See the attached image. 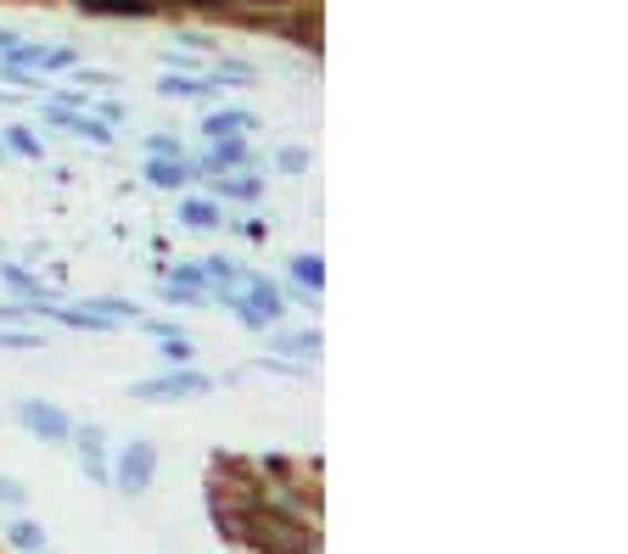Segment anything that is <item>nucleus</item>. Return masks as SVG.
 I'll list each match as a JSON object with an SVG mask.
<instances>
[{"label": "nucleus", "mask_w": 628, "mask_h": 554, "mask_svg": "<svg viewBox=\"0 0 628 554\" xmlns=\"http://www.w3.org/2000/svg\"><path fill=\"white\" fill-rule=\"evenodd\" d=\"M152 471H157V448H152V442H130L124 459H119V488L135 499V493L152 488Z\"/></svg>", "instance_id": "1"}, {"label": "nucleus", "mask_w": 628, "mask_h": 554, "mask_svg": "<svg viewBox=\"0 0 628 554\" xmlns=\"http://www.w3.org/2000/svg\"><path fill=\"white\" fill-rule=\"evenodd\" d=\"M18 420H23L29 431H40V437H51V442H62V437L73 431V420H68L62 409H51V404H40V398H29V404H18Z\"/></svg>", "instance_id": "2"}, {"label": "nucleus", "mask_w": 628, "mask_h": 554, "mask_svg": "<svg viewBox=\"0 0 628 554\" xmlns=\"http://www.w3.org/2000/svg\"><path fill=\"white\" fill-rule=\"evenodd\" d=\"M197 393H208V376H157L135 387V398H197Z\"/></svg>", "instance_id": "3"}, {"label": "nucleus", "mask_w": 628, "mask_h": 554, "mask_svg": "<svg viewBox=\"0 0 628 554\" xmlns=\"http://www.w3.org/2000/svg\"><path fill=\"white\" fill-rule=\"evenodd\" d=\"M146 179H152V185H186L192 168L179 163V157H152V163H146Z\"/></svg>", "instance_id": "4"}, {"label": "nucleus", "mask_w": 628, "mask_h": 554, "mask_svg": "<svg viewBox=\"0 0 628 554\" xmlns=\"http://www.w3.org/2000/svg\"><path fill=\"white\" fill-rule=\"evenodd\" d=\"M102 431L96 426H84V442H79V459H84V471L96 477V482H107V459H102V442H96Z\"/></svg>", "instance_id": "5"}, {"label": "nucleus", "mask_w": 628, "mask_h": 554, "mask_svg": "<svg viewBox=\"0 0 628 554\" xmlns=\"http://www.w3.org/2000/svg\"><path fill=\"white\" fill-rule=\"evenodd\" d=\"M292 274H298V286L320 292V281H326V263H320L315 252H298V258H292Z\"/></svg>", "instance_id": "6"}, {"label": "nucleus", "mask_w": 628, "mask_h": 554, "mask_svg": "<svg viewBox=\"0 0 628 554\" xmlns=\"http://www.w3.org/2000/svg\"><path fill=\"white\" fill-rule=\"evenodd\" d=\"M236 129H253V113H214L208 118V140H230Z\"/></svg>", "instance_id": "7"}, {"label": "nucleus", "mask_w": 628, "mask_h": 554, "mask_svg": "<svg viewBox=\"0 0 628 554\" xmlns=\"http://www.w3.org/2000/svg\"><path fill=\"white\" fill-rule=\"evenodd\" d=\"M84 7L90 12H107V18H146L152 12L146 0H84Z\"/></svg>", "instance_id": "8"}, {"label": "nucleus", "mask_w": 628, "mask_h": 554, "mask_svg": "<svg viewBox=\"0 0 628 554\" xmlns=\"http://www.w3.org/2000/svg\"><path fill=\"white\" fill-rule=\"evenodd\" d=\"M7 537H12V543H18L23 554H40V548H45V526H40V521H18V526H12Z\"/></svg>", "instance_id": "9"}, {"label": "nucleus", "mask_w": 628, "mask_h": 554, "mask_svg": "<svg viewBox=\"0 0 628 554\" xmlns=\"http://www.w3.org/2000/svg\"><path fill=\"white\" fill-rule=\"evenodd\" d=\"M214 191H219V197H236V202H253V197H258V179H247V174H236V179H219V185H214Z\"/></svg>", "instance_id": "10"}, {"label": "nucleus", "mask_w": 628, "mask_h": 554, "mask_svg": "<svg viewBox=\"0 0 628 554\" xmlns=\"http://www.w3.org/2000/svg\"><path fill=\"white\" fill-rule=\"evenodd\" d=\"M179 219H186L192 230H214L219 224V208L214 202H186V213H179Z\"/></svg>", "instance_id": "11"}, {"label": "nucleus", "mask_w": 628, "mask_h": 554, "mask_svg": "<svg viewBox=\"0 0 628 554\" xmlns=\"http://www.w3.org/2000/svg\"><path fill=\"white\" fill-rule=\"evenodd\" d=\"M208 84H197V79H179V73H163V96H203Z\"/></svg>", "instance_id": "12"}, {"label": "nucleus", "mask_w": 628, "mask_h": 554, "mask_svg": "<svg viewBox=\"0 0 628 554\" xmlns=\"http://www.w3.org/2000/svg\"><path fill=\"white\" fill-rule=\"evenodd\" d=\"M241 157H247V151H241V146H236V140H219V146H214V151H208V168H236V163H241Z\"/></svg>", "instance_id": "13"}, {"label": "nucleus", "mask_w": 628, "mask_h": 554, "mask_svg": "<svg viewBox=\"0 0 628 554\" xmlns=\"http://www.w3.org/2000/svg\"><path fill=\"white\" fill-rule=\"evenodd\" d=\"M68 124H73L79 135H90L96 146H107V140H113V135H107V124H96V118H68Z\"/></svg>", "instance_id": "14"}, {"label": "nucleus", "mask_w": 628, "mask_h": 554, "mask_svg": "<svg viewBox=\"0 0 628 554\" xmlns=\"http://www.w3.org/2000/svg\"><path fill=\"white\" fill-rule=\"evenodd\" d=\"M281 347H287V353H315L320 336H315V331H303V336H281Z\"/></svg>", "instance_id": "15"}, {"label": "nucleus", "mask_w": 628, "mask_h": 554, "mask_svg": "<svg viewBox=\"0 0 628 554\" xmlns=\"http://www.w3.org/2000/svg\"><path fill=\"white\" fill-rule=\"evenodd\" d=\"M0 274H7V281H12V286H18L23 297H40V286L29 281V274H23V269H0Z\"/></svg>", "instance_id": "16"}, {"label": "nucleus", "mask_w": 628, "mask_h": 554, "mask_svg": "<svg viewBox=\"0 0 628 554\" xmlns=\"http://www.w3.org/2000/svg\"><path fill=\"white\" fill-rule=\"evenodd\" d=\"M12 151H23V157H40V140H34L29 129H12Z\"/></svg>", "instance_id": "17"}, {"label": "nucleus", "mask_w": 628, "mask_h": 554, "mask_svg": "<svg viewBox=\"0 0 628 554\" xmlns=\"http://www.w3.org/2000/svg\"><path fill=\"white\" fill-rule=\"evenodd\" d=\"M29 493H23V482H12V477H0V504H23Z\"/></svg>", "instance_id": "18"}, {"label": "nucleus", "mask_w": 628, "mask_h": 554, "mask_svg": "<svg viewBox=\"0 0 628 554\" xmlns=\"http://www.w3.org/2000/svg\"><path fill=\"white\" fill-rule=\"evenodd\" d=\"M163 342H168V358H174V364L192 358V342H186V336H163Z\"/></svg>", "instance_id": "19"}, {"label": "nucleus", "mask_w": 628, "mask_h": 554, "mask_svg": "<svg viewBox=\"0 0 628 554\" xmlns=\"http://www.w3.org/2000/svg\"><path fill=\"white\" fill-rule=\"evenodd\" d=\"M0 347H40V336H29V331H7V336H0Z\"/></svg>", "instance_id": "20"}, {"label": "nucleus", "mask_w": 628, "mask_h": 554, "mask_svg": "<svg viewBox=\"0 0 628 554\" xmlns=\"http://www.w3.org/2000/svg\"><path fill=\"white\" fill-rule=\"evenodd\" d=\"M152 157H179V146L168 135H152Z\"/></svg>", "instance_id": "21"}, {"label": "nucleus", "mask_w": 628, "mask_h": 554, "mask_svg": "<svg viewBox=\"0 0 628 554\" xmlns=\"http://www.w3.org/2000/svg\"><path fill=\"white\" fill-rule=\"evenodd\" d=\"M303 163H309V157H303V151H298V146H287V151H281V168H287V174H298V168H303Z\"/></svg>", "instance_id": "22"}, {"label": "nucleus", "mask_w": 628, "mask_h": 554, "mask_svg": "<svg viewBox=\"0 0 628 554\" xmlns=\"http://www.w3.org/2000/svg\"><path fill=\"white\" fill-rule=\"evenodd\" d=\"M73 62V51H51V56H40V67H68Z\"/></svg>", "instance_id": "23"}, {"label": "nucleus", "mask_w": 628, "mask_h": 554, "mask_svg": "<svg viewBox=\"0 0 628 554\" xmlns=\"http://www.w3.org/2000/svg\"><path fill=\"white\" fill-rule=\"evenodd\" d=\"M40 554H45V548H40Z\"/></svg>", "instance_id": "24"}]
</instances>
